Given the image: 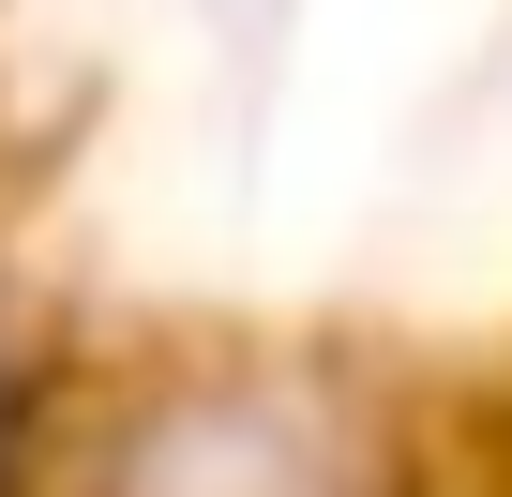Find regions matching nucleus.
<instances>
[{
    "label": "nucleus",
    "mask_w": 512,
    "mask_h": 497,
    "mask_svg": "<svg viewBox=\"0 0 512 497\" xmlns=\"http://www.w3.org/2000/svg\"><path fill=\"white\" fill-rule=\"evenodd\" d=\"M61 497H407V422L332 362H181L76 452Z\"/></svg>",
    "instance_id": "f257e3e1"
},
{
    "label": "nucleus",
    "mask_w": 512,
    "mask_h": 497,
    "mask_svg": "<svg viewBox=\"0 0 512 497\" xmlns=\"http://www.w3.org/2000/svg\"><path fill=\"white\" fill-rule=\"evenodd\" d=\"M46 467V362H31V302L0 287V497H31Z\"/></svg>",
    "instance_id": "f03ea898"
}]
</instances>
